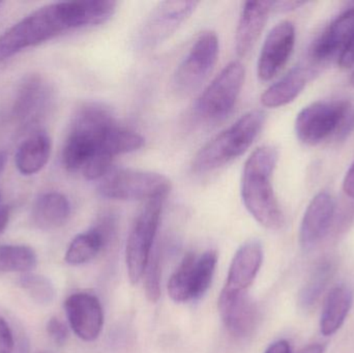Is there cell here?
Wrapping results in <instances>:
<instances>
[{"mask_svg":"<svg viewBox=\"0 0 354 353\" xmlns=\"http://www.w3.org/2000/svg\"><path fill=\"white\" fill-rule=\"evenodd\" d=\"M10 219V207H0V236L4 233L6 228H8V223Z\"/></svg>","mask_w":354,"mask_h":353,"instance_id":"e575fe53","label":"cell"},{"mask_svg":"<svg viewBox=\"0 0 354 353\" xmlns=\"http://www.w3.org/2000/svg\"><path fill=\"white\" fill-rule=\"evenodd\" d=\"M21 288L27 296L41 306L51 304L55 298L56 292L53 283L46 276L35 273L22 274L19 280Z\"/></svg>","mask_w":354,"mask_h":353,"instance_id":"4316f807","label":"cell"},{"mask_svg":"<svg viewBox=\"0 0 354 353\" xmlns=\"http://www.w3.org/2000/svg\"><path fill=\"white\" fill-rule=\"evenodd\" d=\"M112 226L110 219H104L95 227L78 234L66 250V263L77 267L93 260L109 240Z\"/></svg>","mask_w":354,"mask_h":353,"instance_id":"ffe728a7","label":"cell"},{"mask_svg":"<svg viewBox=\"0 0 354 353\" xmlns=\"http://www.w3.org/2000/svg\"><path fill=\"white\" fill-rule=\"evenodd\" d=\"M16 342L10 325L0 316V353H15Z\"/></svg>","mask_w":354,"mask_h":353,"instance_id":"f546056e","label":"cell"},{"mask_svg":"<svg viewBox=\"0 0 354 353\" xmlns=\"http://www.w3.org/2000/svg\"><path fill=\"white\" fill-rule=\"evenodd\" d=\"M52 89L41 75L25 77L17 89L12 107V122L18 132L33 130L43 122L51 106Z\"/></svg>","mask_w":354,"mask_h":353,"instance_id":"8fae6325","label":"cell"},{"mask_svg":"<svg viewBox=\"0 0 354 353\" xmlns=\"http://www.w3.org/2000/svg\"><path fill=\"white\" fill-rule=\"evenodd\" d=\"M343 189H344V192L351 198L354 199V161L351 164L348 171H347L346 175H345L344 182H343Z\"/></svg>","mask_w":354,"mask_h":353,"instance_id":"1f68e13d","label":"cell"},{"mask_svg":"<svg viewBox=\"0 0 354 353\" xmlns=\"http://www.w3.org/2000/svg\"><path fill=\"white\" fill-rule=\"evenodd\" d=\"M68 323L83 341L97 339L104 325V313L99 298L88 292H77L64 302Z\"/></svg>","mask_w":354,"mask_h":353,"instance_id":"5bb4252c","label":"cell"},{"mask_svg":"<svg viewBox=\"0 0 354 353\" xmlns=\"http://www.w3.org/2000/svg\"><path fill=\"white\" fill-rule=\"evenodd\" d=\"M353 303V292L347 286H337L332 289L324 303L320 318L322 335L330 337L342 327L351 312Z\"/></svg>","mask_w":354,"mask_h":353,"instance_id":"cb8c5ba5","label":"cell"},{"mask_svg":"<svg viewBox=\"0 0 354 353\" xmlns=\"http://www.w3.org/2000/svg\"><path fill=\"white\" fill-rule=\"evenodd\" d=\"M297 353H324V346L320 345V344H311Z\"/></svg>","mask_w":354,"mask_h":353,"instance_id":"d590c367","label":"cell"},{"mask_svg":"<svg viewBox=\"0 0 354 353\" xmlns=\"http://www.w3.org/2000/svg\"><path fill=\"white\" fill-rule=\"evenodd\" d=\"M51 140L43 131L35 132L25 139L17 149L15 163L23 175H33L41 171L50 159Z\"/></svg>","mask_w":354,"mask_h":353,"instance_id":"7402d4cb","label":"cell"},{"mask_svg":"<svg viewBox=\"0 0 354 353\" xmlns=\"http://www.w3.org/2000/svg\"><path fill=\"white\" fill-rule=\"evenodd\" d=\"M197 1H161L147 17L140 35L139 43L142 47L151 48L170 37L195 12Z\"/></svg>","mask_w":354,"mask_h":353,"instance_id":"7c38bea8","label":"cell"},{"mask_svg":"<svg viewBox=\"0 0 354 353\" xmlns=\"http://www.w3.org/2000/svg\"><path fill=\"white\" fill-rule=\"evenodd\" d=\"M218 311L225 327L234 337H247L255 327L257 310L248 292L223 288L218 298Z\"/></svg>","mask_w":354,"mask_h":353,"instance_id":"9a60e30c","label":"cell"},{"mask_svg":"<svg viewBox=\"0 0 354 353\" xmlns=\"http://www.w3.org/2000/svg\"><path fill=\"white\" fill-rule=\"evenodd\" d=\"M354 33V8L337 17L330 26L314 41L310 49L312 59L328 61L342 53Z\"/></svg>","mask_w":354,"mask_h":353,"instance_id":"e0dca14e","label":"cell"},{"mask_svg":"<svg viewBox=\"0 0 354 353\" xmlns=\"http://www.w3.org/2000/svg\"><path fill=\"white\" fill-rule=\"evenodd\" d=\"M278 151L270 145L258 147L250 155L241 175V199L250 215L263 227L281 229L285 218L272 187Z\"/></svg>","mask_w":354,"mask_h":353,"instance_id":"7a4b0ae2","label":"cell"},{"mask_svg":"<svg viewBox=\"0 0 354 353\" xmlns=\"http://www.w3.org/2000/svg\"><path fill=\"white\" fill-rule=\"evenodd\" d=\"M266 122L261 110H252L204 145L193 161L196 173H207L243 155L253 144Z\"/></svg>","mask_w":354,"mask_h":353,"instance_id":"277c9868","label":"cell"},{"mask_svg":"<svg viewBox=\"0 0 354 353\" xmlns=\"http://www.w3.org/2000/svg\"><path fill=\"white\" fill-rule=\"evenodd\" d=\"M245 77V66L241 62L227 64L195 102V113L206 122L224 120L239 99Z\"/></svg>","mask_w":354,"mask_h":353,"instance_id":"52a82bcc","label":"cell"},{"mask_svg":"<svg viewBox=\"0 0 354 353\" xmlns=\"http://www.w3.org/2000/svg\"><path fill=\"white\" fill-rule=\"evenodd\" d=\"M309 72L303 66H295L278 82L268 87L261 95L266 108H279L295 101L307 85Z\"/></svg>","mask_w":354,"mask_h":353,"instance_id":"603a6c76","label":"cell"},{"mask_svg":"<svg viewBox=\"0 0 354 353\" xmlns=\"http://www.w3.org/2000/svg\"><path fill=\"white\" fill-rule=\"evenodd\" d=\"M353 104L345 99L319 101L304 108L295 120L297 138L307 145H317L339 137Z\"/></svg>","mask_w":354,"mask_h":353,"instance_id":"ba28073f","label":"cell"},{"mask_svg":"<svg viewBox=\"0 0 354 353\" xmlns=\"http://www.w3.org/2000/svg\"><path fill=\"white\" fill-rule=\"evenodd\" d=\"M159 251L151 253L145 271V294L149 302L157 303L161 296V265Z\"/></svg>","mask_w":354,"mask_h":353,"instance_id":"83f0119b","label":"cell"},{"mask_svg":"<svg viewBox=\"0 0 354 353\" xmlns=\"http://www.w3.org/2000/svg\"><path fill=\"white\" fill-rule=\"evenodd\" d=\"M4 164H6V157L2 153H0V173L3 170Z\"/></svg>","mask_w":354,"mask_h":353,"instance_id":"8d00e7d4","label":"cell"},{"mask_svg":"<svg viewBox=\"0 0 354 353\" xmlns=\"http://www.w3.org/2000/svg\"><path fill=\"white\" fill-rule=\"evenodd\" d=\"M116 124L110 110L102 104L87 103L78 108L62 149L64 168L73 173H82L95 158L111 159L103 153L104 143Z\"/></svg>","mask_w":354,"mask_h":353,"instance_id":"3957f363","label":"cell"},{"mask_svg":"<svg viewBox=\"0 0 354 353\" xmlns=\"http://www.w3.org/2000/svg\"><path fill=\"white\" fill-rule=\"evenodd\" d=\"M218 39L214 31H204L196 39L174 73V90L189 95L208 78L218 61Z\"/></svg>","mask_w":354,"mask_h":353,"instance_id":"9c48e42d","label":"cell"},{"mask_svg":"<svg viewBox=\"0 0 354 353\" xmlns=\"http://www.w3.org/2000/svg\"><path fill=\"white\" fill-rule=\"evenodd\" d=\"M295 45V27L289 21L279 23L268 32L258 59L260 80H272L286 66Z\"/></svg>","mask_w":354,"mask_h":353,"instance_id":"4fadbf2b","label":"cell"},{"mask_svg":"<svg viewBox=\"0 0 354 353\" xmlns=\"http://www.w3.org/2000/svg\"><path fill=\"white\" fill-rule=\"evenodd\" d=\"M0 4H1V2H0Z\"/></svg>","mask_w":354,"mask_h":353,"instance_id":"f35d334b","label":"cell"},{"mask_svg":"<svg viewBox=\"0 0 354 353\" xmlns=\"http://www.w3.org/2000/svg\"><path fill=\"white\" fill-rule=\"evenodd\" d=\"M339 64L342 68H351L354 66V33L339 56Z\"/></svg>","mask_w":354,"mask_h":353,"instance_id":"4dcf8cb0","label":"cell"},{"mask_svg":"<svg viewBox=\"0 0 354 353\" xmlns=\"http://www.w3.org/2000/svg\"><path fill=\"white\" fill-rule=\"evenodd\" d=\"M46 331L50 339L56 344V345H64L68 339V325L58 318V317H51L48 321L46 325Z\"/></svg>","mask_w":354,"mask_h":353,"instance_id":"f1b7e54d","label":"cell"},{"mask_svg":"<svg viewBox=\"0 0 354 353\" xmlns=\"http://www.w3.org/2000/svg\"><path fill=\"white\" fill-rule=\"evenodd\" d=\"M305 4V2L299 1H272V10L278 12H288V10H295L299 6Z\"/></svg>","mask_w":354,"mask_h":353,"instance_id":"d6a6232c","label":"cell"},{"mask_svg":"<svg viewBox=\"0 0 354 353\" xmlns=\"http://www.w3.org/2000/svg\"><path fill=\"white\" fill-rule=\"evenodd\" d=\"M167 197H157L145 201L131 228L126 248L129 279L137 284L145 275L147 263L157 236L164 202Z\"/></svg>","mask_w":354,"mask_h":353,"instance_id":"8992f818","label":"cell"},{"mask_svg":"<svg viewBox=\"0 0 354 353\" xmlns=\"http://www.w3.org/2000/svg\"><path fill=\"white\" fill-rule=\"evenodd\" d=\"M333 276V265L328 261L320 263L310 277L309 281L299 292V305L304 309H309L317 302L324 294Z\"/></svg>","mask_w":354,"mask_h":353,"instance_id":"484cf974","label":"cell"},{"mask_svg":"<svg viewBox=\"0 0 354 353\" xmlns=\"http://www.w3.org/2000/svg\"><path fill=\"white\" fill-rule=\"evenodd\" d=\"M170 190L171 182L163 174L134 169L110 171L97 187V192L104 198L120 201L167 197Z\"/></svg>","mask_w":354,"mask_h":353,"instance_id":"5b68a950","label":"cell"},{"mask_svg":"<svg viewBox=\"0 0 354 353\" xmlns=\"http://www.w3.org/2000/svg\"><path fill=\"white\" fill-rule=\"evenodd\" d=\"M218 263L216 251H206L200 257L189 253L168 282V294L176 303L201 298L212 284Z\"/></svg>","mask_w":354,"mask_h":353,"instance_id":"30bf717a","label":"cell"},{"mask_svg":"<svg viewBox=\"0 0 354 353\" xmlns=\"http://www.w3.org/2000/svg\"><path fill=\"white\" fill-rule=\"evenodd\" d=\"M266 353H291L290 344L286 340H280L272 343Z\"/></svg>","mask_w":354,"mask_h":353,"instance_id":"836d02e7","label":"cell"},{"mask_svg":"<svg viewBox=\"0 0 354 353\" xmlns=\"http://www.w3.org/2000/svg\"><path fill=\"white\" fill-rule=\"evenodd\" d=\"M335 201L328 192H320L306 209L299 230V242L304 250L313 249L326 236L335 216Z\"/></svg>","mask_w":354,"mask_h":353,"instance_id":"2e32d148","label":"cell"},{"mask_svg":"<svg viewBox=\"0 0 354 353\" xmlns=\"http://www.w3.org/2000/svg\"><path fill=\"white\" fill-rule=\"evenodd\" d=\"M111 0L54 2L37 8L0 37V62L62 33L107 22L116 10Z\"/></svg>","mask_w":354,"mask_h":353,"instance_id":"6da1fadb","label":"cell"},{"mask_svg":"<svg viewBox=\"0 0 354 353\" xmlns=\"http://www.w3.org/2000/svg\"><path fill=\"white\" fill-rule=\"evenodd\" d=\"M263 249L258 240H249L237 251L229 269L225 288L248 292L261 267Z\"/></svg>","mask_w":354,"mask_h":353,"instance_id":"d6986e66","label":"cell"},{"mask_svg":"<svg viewBox=\"0 0 354 353\" xmlns=\"http://www.w3.org/2000/svg\"><path fill=\"white\" fill-rule=\"evenodd\" d=\"M351 85H353V86L354 87V72L353 73V75H351Z\"/></svg>","mask_w":354,"mask_h":353,"instance_id":"74e56055","label":"cell"},{"mask_svg":"<svg viewBox=\"0 0 354 353\" xmlns=\"http://www.w3.org/2000/svg\"><path fill=\"white\" fill-rule=\"evenodd\" d=\"M37 257L31 247L25 245L0 246V271L1 273H30L37 267Z\"/></svg>","mask_w":354,"mask_h":353,"instance_id":"d4e9b609","label":"cell"},{"mask_svg":"<svg viewBox=\"0 0 354 353\" xmlns=\"http://www.w3.org/2000/svg\"><path fill=\"white\" fill-rule=\"evenodd\" d=\"M71 216V203L62 193L48 192L35 201L31 220L35 227L45 231L57 229L68 222Z\"/></svg>","mask_w":354,"mask_h":353,"instance_id":"44dd1931","label":"cell"},{"mask_svg":"<svg viewBox=\"0 0 354 353\" xmlns=\"http://www.w3.org/2000/svg\"><path fill=\"white\" fill-rule=\"evenodd\" d=\"M272 10V1H247L243 3L235 32L237 55L243 57L251 51L259 39Z\"/></svg>","mask_w":354,"mask_h":353,"instance_id":"ac0fdd59","label":"cell"}]
</instances>
